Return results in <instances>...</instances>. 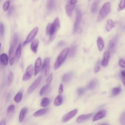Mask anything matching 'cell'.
<instances>
[{
	"label": "cell",
	"instance_id": "cell-1",
	"mask_svg": "<svg viewBox=\"0 0 125 125\" xmlns=\"http://www.w3.org/2000/svg\"><path fill=\"white\" fill-rule=\"evenodd\" d=\"M60 26L59 18L58 17H56L51 24L49 34V39L50 42H52L54 39Z\"/></svg>",
	"mask_w": 125,
	"mask_h": 125
},
{
	"label": "cell",
	"instance_id": "cell-2",
	"mask_svg": "<svg viewBox=\"0 0 125 125\" xmlns=\"http://www.w3.org/2000/svg\"><path fill=\"white\" fill-rule=\"evenodd\" d=\"M111 5L110 3L107 2L103 6L100 10L97 18V21L103 19L110 12Z\"/></svg>",
	"mask_w": 125,
	"mask_h": 125
},
{
	"label": "cell",
	"instance_id": "cell-3",
	"mask_svg": "<svg viewBox=\"0 0 125 125\" xmlns=\"http://www.w3.org/2000/svg\"><path fill=\"white\" fill-rule=\"evenodd\" d=\"M69 51V48H67L64 49L58 56L54 65V68L56 70L60 66L64 61Z\"/></svg>",
	"mask_w": 125,
	"mask_h": 125
},
{
	"label": "cell",
	"instance_id": "cell-4",
	"mask_svg": "<svg viewBox=\"0 0 125 125\" xmlns=\"http://www.w3.org/2000/svg\"><path fill=\"white\" fill-rule=\"evenodd\" d=\"M77 0H70L65 6V10L67 15L71 17L73 11L74 9Z\"/></svg>",
	"mask_w": 125,
	"mask_h": 125
},
{
	"label": "cell",
	"instance_id": "cell-5",
	"mask_svg": "<svg viewBox=\"0 0 125 125\" xmlns=\"http://www.w3.org/2000/svg\"><path fill=\"white\" fill-rule=\"evenodd\" d=\"M82 14L81 12L79 9L76 10V14L73 28V33H76L79 30L80 28Z\"/></svg>",
	"mask_w": 125,
	"mask_h": 125
},
{
	"label": "cell",
	"instance_id": "cell-6",
	"mask_svg": "<svg viewBox=\"0 0 125 125\" xmlns=\"http://www.w3.org/2000/svg\"><path fill=\"white\" fill-rule=\"evenodd\" d=\"M50 59L48 57L44 60L42 66L41 70L42 72H45V75L47 76L49 74L50 69Z\"/></svg>",
	"mask_w": 125,
	"mask_h": 125
},
{
	"label": "cell",
	"instance_id": "cell-7",
	"mask_svg": "<svg viewBox=\"0 0 125 125\" xmlns=\"http://www.w3.org/2000/svg\"><path fill=\"white\" fill-rule=\"evenodd\" d=\"M42 76H38L34 81L33 83L28 87L27 93L29 94L31 93L40 84L42 79Z\"/></svg>",
	"mask_w": 125,
	"mask_h": 125
},
{
	"label": "cell",
	"instance_id": "cell-8",
	"mask_svg": "<svg viewBox=\"0 0 125 125\" xmlns=\"http://www.w3.org/2000/svg\"><path fill=\"white\" fill-rule=\"evenodd\" d=\"M38 30V27H36L31 31L27 36L26 40L24 42L23 46L29 43L33 39L37 33Z\"/></svg>",
	"mask_w": 125,
	"mask_h": 125
},
{
	"label": "cell",
	"instance_id": "cell-9",
	"mask_svg": "<svg viewBox=\"0 0 125 125\" xmlns=\"http://www.w3.org/2000/svg\"><path fill=\"white\" fill-rule=\"evenodd\" d=\"M33 72V68L32 65H30L27 68L26 73L24 74L22 80L24 81H27L29 80L31 78Z\"/></svg>",
	"mask_w": 125,
	"mask_h": 125
},
{
	"label": "cell",
	"instance_id": "cell-10",
	"mask_svg": "<svg viewBox=\"0 0 125 125\" xmlns=\"http://www.w3.org/2000/svg\"><path fill=\"white\" fill-rule=\"evenodd\" d=\"M77 111V109H75L67 113L62 117V122L64 123L69 121L75 115Z\"/></svg>",
	"mask_w": 125,
	"mask_h": 125
},
{
	"label": "cell",
	"instance_id": "cell-11",
	"mask_svg": "<svg viewBox=\"0 0 125 125\" xmlns=\"http://www.w3.org/2000/svg\"><path fill=\"white\" fill-rule=\"evenodd\" d=\"M110 58L109 51H106L103 54V58L102 62V65L104 67H106L108 65Z\"/></svg>",
	"mask_w": 125,
	"mask_h": 125
},
{
	"label": "cell",
	"instance_id": "cell-12",
	"mask_svg": "<svg viewBox=\"0 0 125 125\" xmlns=\"http://www.w3.org/2000/svg\"><path fill=\"white\" fill-rule=\"evenodd\" d=\"M106 114V111L104 110L99 111L94 116L93 121H95L104 118Z\"/></svg>",
	"mask_w": 125,
	"mask_h": 125
},
{
	"label": "cell",
	"instance_id": "cell-13",
	"mask_svg": "<svg viewBox=\"0 0 125 125\" xmlns=\"http://www.w3.org/2000/svg\"><path fill=\"white\" fill-rule=\"evenodd\" d=\"M42 64V60L40 57L38 58L36 60L34 67V75L36 76L39 73Z\"/></svg>",
	"mask_w": 125,
	"mask_h": 125
},
{
	"label": "cell",
	"instance_id": "cell-14",
	"mask_svg": "<svg viewBox=\"0 0 125 125\" xmlns=\"http://www.w3.org/2000/svg\"><path fill=\"white\" fill-rule=\"evenodd\" d=\"M93 115V113H91L81 115L77 118L76 122L78 123L82 122L90 118Z\"/></svg>",
	"mask_w": 125,
	"mask_h": 125
},
{
	"label": "cell",
	"instance_id": "cell-15",
	"mask_svg": "<svg viewBox=\"0 0 125 125\" xmlns=\"http://www.w3.org/2000/svg\"><path fill=\"white\" fill-rule=\"evenodd\" d=\"M73 75V73L72 72L64 74L62 78V80L63 82L67 83L70 82L72 80Z\"/></svg>",
	"mask_w": 125,
	"mask_h": 125
},
{
	"label": "cell",
	"instance_id": "cell-16",
	"mask_svg": "<svg viewBox=\"0 0 125 125\" xmlns=\"http://www.w3.org/2000/svg\"><path fill=\"white\" fill-rule=\"evenodd\" d=\"M14 48L12 46H11L9 50V57L10 64L12 65L13 63L14 58Z\"/></svg>",
	"mask_w": 125,
	"mask_h": 125
},
{
	"label": "cell",
	"instance_id": "cell-17",
	"mask_svg": "<svg viewBox=\"0 0 125 125\" xmlns=\"http://www.w3.org/2000/svg\"><path fill=\"white\" fill-rule=\"evenodd\" d=\"M39 41L37 39H34L31 42V48L34 53L37 52L38 47L39 45Z\"/></svg>",
	"mask_w": 125,
	"mask_h": 125
},
{
	"label": "cell",
	"instance_id": "cell-18",
	"mask_svg": "<svg viewBox=\"0 0 125 125\" xmlns=\"http://www.w3.org/2000/svg\"><path fill=\"white\" fill-rule=\"evenodd\" d=\"M117 38V37L116 36L109 41L108 44V47L111 51H113L115 49L116 44Z\"/></svg>",
	"mask_w": 125,
	"mask_h": 125
},
{
	"label": "cell",
	"instance_id": "cell-19",
	"mask_svg": "<svg viewBox=\"0 0 125 125\" xmlns=\"http://www.w3.org/2000/svg\"><path fill=\"white\" fill-rule=\"evenodd\" d=\"M101 0H95L92 4L91 8V11L92 13L97 11L99 3Z\"/></svg>",
	"mask_w": 125,
	"mask_h": 125
},
{
	"label": "cell",
	"instance_id": "cell-20",
	"mask_svg": "<svg viewBox=\"0 0 125 125\" xmlns=\"http://www.w3.org/2000/svg\"><path fill=\"white\" fill-rule=\"evenodd\" d=\"M27 111V108L26 107H24L21 110L20 113L19 121L20 123H22L24 118L25 115Z\"/></svg>",
	"mask_w": 125,
	"mask_h": 125
},
{
	"label": "cell",
	"instance_id": "cell-21",
	"mask_svg": "<svg viewBox=\"0 0 125 125\" xmlns=\"http://www.w3.org/2000/svg\"><path fill=\"white\" fill-rule=\"evenodd\" d=\"M49 109L45 108L40 109L34 113L33 115L35 117H38L42 116L46 114L48 111Z\"/></svg>",
	"mask_w": 125,
	"mask_h": 125
},
{
	"label": "cell",
	"instance_id": "cell-22",
	"mask_svg": "<svg viewBox=\"0 0 125 125\" xmlns=\"http://www.w3.org/2000/svg\"><path fill=\"white\" fill-rule=\"evenodd\" d=\"M115 25V22L111 19H108L107 21L106 29L108 31H111L112 29L114 27Z\"/></svg>",
	"mask_w": 125,
	"mask_h": 125
},
{
	"label": "cell",
	"instance_id": "cell-23",
	"mask_svg": "<svg viewBox=\"0 0 125 125\" xmlns=\"http://www.w3.org/2000/svg\"><path fill=\"white\" fill-rule=\"evenodd\" d=\"M63 101V98L62 96L61 95H59L55 99L54 104L56 106H58L62 104Z\"/></svg>",
	"mask_w": 125,
	"mask_h": 125
},
{
	"label": "cell",
	"instance_id": "cell-24",
	"mask_svg": "<svg viewBox=\"0 0 125 125\" xmlns=\"http://www.w3.org/2000/svg\"><path fill=\"white\" fill-rule=\"evenodd\" d=\"M0 61L4 65H6L8 62V57L7 55L5 53L1 54L0 56Z\"/></svg>",
	"mask_w": 125,
	"mask_h": 125
},
{
	"label": "cell",
	"instance_id": "cell-25",
	"mask_svg": "<svg viewBox=\"0 0 125 125\" xmlns=\"http://www.w3.org/2000/svg\"><path fill=\"white\" fill-rule=\"evenodd\" d=\"M22 44L21 43L19 45L17 48L15 52V57L16 61H18L21 55Z\"/></svg>",
	"mask_w": 125,
	"mask_h": 125
},
{
	"label": "cell",
	"instance_id": "cell-26",
	"mask_svg": "<svg viewBox=\"0 0 125 125\" xmlns=\"http://www.w3.org/2000/svg\"><path fill=\"white\" fill-rule=\"evenodd\" d=\"M97 42L99 50L100 51H101L104 48V44L102 39L100 37H98Z\"/></svg>",
	"mask_w": 125,
	"mask_h": 125
},
{
	"label": "cell",
	"instance_id": "cell-27",
	"mask_svg": "<svg viewBox=\"0 0 125 125\" xmlns=\"http://www.w3.org/2000/svg\"><path fill=\"white\" fill-rule=\"evenodd\" d=\"M97 82L96 79H94L91 81L88 85V88L89 89L93 90L96 87Z\"/></svg>",
	"mask_w": 125,
	"mask_h": 125
},
{
	"label": "cell",
	"instance_id": "cell-28",
	"mask_svg": "<svg viewBox=\"0 0 125 125\" xmlns=\"http://www.w3.org/2000/svg\"><path fill=\"white\" fill-rule=\"evenodd\" d=\"M18 40V34L17 33H15L14 35L11 46H12L15 48L17 45Z\"/></svg>",
	"mask_w": 125,
	"mask_h": 125
},
{
	"label": "cell",
	"instance_id": "cell-29",
	"mask_svg": "<svg viewBox=\"0 0 125 125\" xmlns=\"http://www.w3.org/2000/svg\"><path fill=\"white\" fill-rule=\"evenodd\" d=\"M55 1V0H48L47 8L49 10L51 11L53 9Z\"/></svg>",
	"mask_w": 125,
	"mask_h": 125
},
{
	"label": "cell",
	"instance_id": "cell-30",
	"mask_svg": "<svg viewBox=\"0 0 125 125\" xmlns=\"http://www.w3.org/2000/svg\"><path fill=\"white\" fill-rule=\"evenodd\" d=\"M23 96V94L21 92H19L17 93L15 96L14 101L17 103L20 102L22 99Z\"/></svg>",
	"mask_w": 125,
	"mask_h": 125
},
{
	"label": "cell",
	"instance_id": "cell-31",
	"mask_svg": "<svg viewBox=\"0 0 125 125\" xmlns=\"http://www.w3.org/2000/svg\"><path fill=\"white\" fill-rule=\"evenodd\" d=\"M77 49V46L76 45H75L72 47L70 51L69 54V56L70 57H73L75 56Z\"/></svg>",
	"mask_w": 125,
	"mask_h": 125
},
{
	"label": "cell",
	"instance_id": "cell-32",
	"mask_svg": "<svg viewBox=\"0 0 125 125\" xmlns=\"http://www.w3.org/2000/svg\"><path fill=\"white\" fill-rule=\"evenodd\" d=\"M50 101L49 99L47 97L43 98L40 104L43 107H46L49 104Z\"/></svg>",
	"mask_w": 125,
	"mask_h": 125
},
{
	"label": "cell",
	"instance_id": "cell-33",
	"mask_svg": "<svg viewBox=\"0 0 125 125\" xmlns=\"http://www.w3.org/2000/svg\"><path fill=\"white\" fill-rule=\"evenodd\" d=\"M13 78V75L12 72H10L9 75L8 81L7 84L9 86L12 83Z\"/></svg>",
	"mask_w": 125,
	"mask_h": 125
},
{
	"label": "cell",
	"instance_id": "cell-34",
	"mask_svg": "<svg viewBox=\"0 0 125 125\" xmlns=\"http://www.w3.org/2000/svg\"><path fill=\"white\" fill-rule=\"evenodd\" d=\"M121 90V88L119 87H115L112 90V94L113 95H116L118 94Z\"/></svg>",
	"mask_w": 125,
	"mask_h": 125
},
{
	"label": "cell",
	"instance_id": "cell-35",
	"mask_svg": "<svg viewBox=\"0 0 125 125\" xmlns=\"http://www.w3.org/2000/svg\"><path fill=\"white\" fill-rule=\"evenodd\" d=\"M15 107L14 104H11L9 105L7 109V113L10 114L13 113L15 111Z\"/></svg>",
	"mask_w": 125,
	"mask_h": 125
},
{
	"label": "cell",
	"instance_id": "cell-36",
	"mask_svg": "<svg viewBox=\"0 0 125 125\" xmlns=\"http://www.w3.org/2000/svg\"><path fill=\"white\" fill-rule=\"evenodd\" d=\"M49 86V84H46L43 86L40 90L39 94L40 95H42L45 93Z\"/></svg>",
	"mask_w": 125,
	"mask_h": 125
},
{
	"label": "cell",
	"instance_id": "cell-37",
	"mask_svg": "<svg viewBox=\"0 0 125 125\" xmlns=\"http://www.w3.org/2000/svg\"><path fill=\"white\" fill-rule=\"evenodd\" d=\"M85 89L83 87H80L78 88L77 90V92L78 96H81L85 92Z\"/></svg>",
	"mask_w": 125,
	"mask_h": 125
},
{
	"label": "cell",
	"instance_id": "cell-38",
	"mask_svg": "<svg viewBox=\"0 0 125 125\" xmlns=\"http://www.w3.org/2000/svg\"><path fill=\"white\" fill-rule=\"evenodd\" d=\"M125 7V0H121L119 4L118 10L119 11L124 9Z\"/></svg>",
	"mask_w": 125,
	"mask_h": 125
},
{
	"label": "cell",
	"instance_id": "cell-39",
	"mask_svg": "<svg viewBox=\"0 0 125 125\" xmlns=\"http://www.w3.org/2000/svg\"><path fill=\"white\" fill-rule=\"evenodd\" d=\"M10 3V1L9 0H8L4 3L3 6V9L4 11H6L8 9Z\"/></svg>",
	"mask_w": 125,
	"mask_h": 125
},
{
	"label": "cell",
	"instance_id": "cell-40",
	"mask_svg": "<svg viewBox=\"0 0 125 125\" xmlns=\"http://www.w3.org/2000/svg\"><path fill=\"white\" fill-rule=\"evenodd\" d=\"M14 8V6L13 5L11 6L9 8L7 12V16L8 17H10L11 15Z\"/></svg>",
	"mask_w": 125,
	"mask_h": 125
},
{
	"label": "cell",
	"instance_id": "cell-41",
	"mask_svg": "<svg viewBox=\"0 0 125 125\" xmlns=\"http://www.w3.org/2000/svg\"><path fill=\"white\" fill-rule=\"evenodd\" d=\"M52 73L48 76L46 80V84H50L52 81Z\"/></svg>",
	"mask_w": 125,
	"mask_h": 125
},
{
	"label": "cell",
	"instance_id": "cell-42",
	"mask_svg": "<svg viewBox=\"0 0 125 125\" xmlns=\"http://www.w3.org/2000/svg\"><path fill=\"white\" fill-rule=\"evenodd\" d=\"M0 34L2 36H3L4 33V27L3 24L1 22L0 23Z\"/></svg>",
	"mask_w": 125,
	"mask_h": 125
},
{
	"label": "cell",
	"instance_id": "cell-43",
	"mask_svg": "<svg viewBox=\"0 0 125 125\" xmlns=\"http://www.w3.org/2000/svg\"><path fill=\"white\" fill-rule=\"evenodd\" d=\"M119 65L121 67L125 68V60L120 59L119 61Z\"/></svg>",
	"mask_w": 125,
	"mask_h": 125
},
{
	"label": "cell",
	"instance_id": "cell-44",
	"mask_svg": "<svg viewBox=\"0 0 125 125\" xmlns=\"http://www.w3.org/2000/svg\"><path fill=\"white\" fill-rule=\"evenodd\" d=\"M52 23H49L47 25L46 29V33L47 35H49Z\"/></svg>",
	"mask_w": 125,
	"mask_h": 125
},
{
	"label": "cell",
	"instance_id": "cell-45",
	"mask_svg": "<svg viewBox=\"0 0 125 125\" xmlns=\"http://www.w3.org/2000/svg\"><path fill=\"white\" fill-rule=\"evenodd\" d=\"M63 85L62 84H61L59 89L58 93L59 94H61L63 93Z\"/></svg>",
	"mask_w": 125,
	"mask_h": 125
},
{
	"label": "cell",
	"instance_id": "cell-46",
	"mask_svg": "<svg viewBox=\"0 0 125 125\" xmlns=\"http://www.w3.org/2000/svg\"><path fill=\"white\" fill-rule=\"evenodd\" d=\"M100 69V67L99 66L96 67L94 69V71L95 73H96L99 72Z\"/></svg>",
	"mask_w": 125,
	"mask_h": 125
},
{
	"label": "cell",
	"instance_id": "cell-47",
	"mask_svg": "<svg viewBox=\"0 0 125 125\" xmlns=\"http://www.w3.org/2000/svg\"><path fill=\"white\" fill-rule=\"evenodd\" d=\"M65 44V42L63 41H61L59 42L58 44V46L59 47H61L64 46Z\"/></svg>",
	"mask_w": 125,
	"mask_h": 125
},
{
	"label": "cell",
	"instance_id": "cell-48",
	"mask_svg": "<svg viewBox=\"0 0 125 125\" xmlns=\"http://www.w3.org/2000/svg\"><path fill=\"white\" fill-rule=\"evenodd\" d=\"M121 74L122 78H125V69L122 71Z\"/></svg>",
	"mask_w": 125,
	"mask_h": 125
},
{
	"label": "cell",
	"instance_id": "cell-49",
	"mask_svg": "<svg viewBox=\"0 0 125 125\" xmlns=\"http://www.w3.org/2000/svg\"><path fill=\"white\" fill-rule=\"evenodd\" d=\"M6 122L5 120H2L0 122V125H6Z\"/></svg>",
	"mask_w": 125,
	"mask_h": 125
},
{
	"label": "cell",
	"instance_id": "cell-50",
	"mask_svg": "<svg viewBox=\"0 0 125 125\" xmlns=\"http://www.w3.org/2000/svg\"><path fill=\"white\" fill-rule=\"evenodd\" d=\"M122 81L123 84L125 86V78H122Z\"/></svg>",
	"mask_w": 125,
	"mask_h": 125
},
{
	"label": "cell",
	"instance_id": "cell-51",
	"mask_svg": "<svg viewBox=\"0 0 125 125\" xmlns=\"http://www.w3.org/2000/svg\"><path fill=\"white\" fill-rule=\"evenodd\" d=\"M37 0H33V1H36Z\"/></svg>",
	"mask_w": 125,
	"mask_h": 125
},
{
	"label": "cell",
	"instance_id": "cell-52",
	"mask_svg": "<svg viewBox=\"0 0 125 125\" xmlns=\"http://www.w3.org/2000/svg\"></svg>",
	"mask_w": 125,
	"mask_h": 125
}]
</instances>
